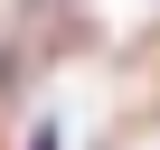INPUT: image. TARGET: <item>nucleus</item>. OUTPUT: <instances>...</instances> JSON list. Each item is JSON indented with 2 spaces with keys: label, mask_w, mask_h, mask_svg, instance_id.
<instances>
[]
</instances>
